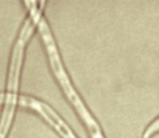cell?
Instances as JSON below:
<instances>
[{"instance_id": "6da1fadb", "label": "cell", "mask_w": 159, "mask_h": 138, "mask_svg": "<svg viewBox=\"0 0 159 138\" xmlns=\"http://www.w3.org/2000/svg\"><path fill=\"white\" fill-rule=\"evenodd\" d=\"M26 4L30 6V13L34 15L36 22L38 23L39 32L42 36V39H43L44 43H46V48H47V51H48L49 59H50L51 66H52V70H53V72H54L57 79L59 80L62 88L64 90L67 98L70 101V103L73 104V106L76 108V110L79 113L81 119L84 121V123H86L87 127H88L92 138H104V135H103L98 122L95 121L94 118L89 112V110L87 109V107L84 106V104L82 103L81 98H80L79 95L77 94V92L75 91L74 86L71 85L70 81H69V78L63 67V64H62L60 55H59V53H57V46H55L54 40H53L51 32L48 27V24L46 23L43 17L41 16L39 10L36 8L37 2L26 1Z\"/></svg>"}, {"instance_id": "7a4b0ae2", "label": "cell", "mask_w": 159, "mask_h": 138, "mask_svg": "<svg viewBox=\"0 0 159 138\" xmlns=\"http://www.w3.org/2000/svg\"><path fill=\"white\" fill-rule=\"evenodd\" d=\"M19 104L22 105V106L32 108L37 112H39L61 134V136L63 138H77L74 135V133L71 132L70 128L65 124L62 118L51 107L44 104L43 101H40L30 96H21L19 98Z\"/></svg>"}, {"instance_id": "3957f363", "label": "cell", "mask_w": 159, "mask_h": 138, "mask_svg": "<svg viewBox=\"0 0 159 138\" xmlns=\"http://www.w3.org/2000/svg\"><path fill=\"white\" fill-rule=\"evenodd\" d=\"M159 133V118L155 119L145 130L144 134H143V138H151L152 136L156 135Z\"/></svg>"}, {"instance_id": "277c9868", "label": "cell", "mask_w": 159, "mask_h": 138, "mask_svg": "<svg viewBox=\"0 0 159 138\" xmlns=\"http://www.w3.org/2000/svg\"><path fill=\"white\" fill-rule=\"evenodd\" d=\"M3 99H4V95L2 94V93H0V104L3 101Z\"/></svg>"}]
</instances>
